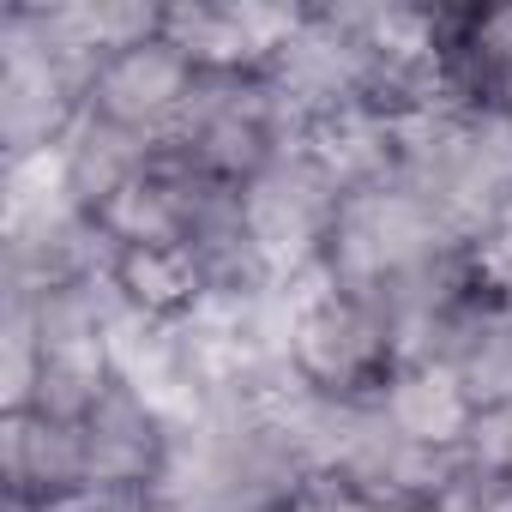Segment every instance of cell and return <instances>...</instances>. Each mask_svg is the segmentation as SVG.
I'll return each instance as SVG.
<instances>
[{"instance_id": "obj_1", "label": "cell", "mask_w": 512, "mask_h": 512, "mask_svg": "<svg viewBox=\"0 0 512 512\" xmlns=\"http://www.w3.org/2000/svg\"><path fill=\"white\" fill-rule=\"evenodd\" d=\"M458 247H464V235L434 211V199L422 187H410L404 175H386V181L344 193L320 272L338 290L386 308L398 290H410L440 260H452Z\"/></svg>"}, {"instance_id": "obj_2", "label": "cell", "mask_w": 512, "mask_h": 512, "mask_svg": "<svg viewBox=\"0 0 512 512\" xmlns=\"http://www.w3.org/2000/svg\"><path fill=\"white\" fill-rule=\"evenodd\" d=\"M284 362L314 398L374 404L392 386V374L404 368V350L374 302L338 290L326 272H308V278H290Z\"/></svg>"}, {"instance_id": "obj_3", "label": "cell", "mask_w": 512, "mask_h": 512, "mask_svg": "<svg viewBox=\"0 0 512 512\" xmlns=\"http://www.w3.org/2000/svg\"><path fill=\"white\" fill-rule=\"evenodd\" d=\"M296 139H302V127L266 73H199V91H193L169 151L223 187H247Z\"/></svg>"}, {"instance_id": "obj_4", "label": "cell", "mask_w": 512, "mask_h": 512, "mask_svg": "<svg viewBox=\"0 0 512 512\" xmlns=\"http://www.w3.org/2000/svg\"><path fill=\"white\" fill-rule=\"evenodd\" d=\"M344 187L332 181V169L296 139L272 169H260L241 187V211H247V235L260 247L266 272L284 278H308L326 260V241L338 223Z\"/></svg>"}, {"instance_id": "obj_5", "label": "cell", "mask_w": 512, "mask_h": 512, "mask_svg": "<svg viewBox=\"0 0 512 512\" xmlns=\"http://www.w3.org/2000/svg\"><path fill=\"white\" fill-rule=\"evenodd\" d=\"M85 115V73H73L13 0L0 13V139L7 163L55 151Z\"/></svg>"}, {"instance_id": "obj_6", "label": "cell", "mask_w": 512, "mask_h": 512, "mask_svg": "<svg viewBox=\"0 0 512 512\" xmlns=\"http://www.w3.org/2000/svg\"><path fill=\"white\" fill-rule=\"evenodd\" d=\"M193 91H199V67L157 31V37L109 55L85 79V115L139 139V145H151V151H169Z\"/></svg>"}, {"instance_id": "obj_7", "label": "cell", "mask_w": 512, "mask_h": 512, "mask_svg": "<svg viewBox=\"0 0 512 512\" xmlns=\"http://www.w3.org/2000/svg\"><path fill=\"white\" fill-rule=\"evenodd\" d=\"M296 25H302V7H235V0L163 7V37L199 73H266L278 43Z\"/></svg>"}, {"instance_id": "obj_8", "label": "cell", "mask_w": 512, "mask_h": 512, "mask_svg": "<svg viewBox=\"0 0 512 512\" xmlns=\"http://www.w3.org/2000/svg\"><path fill=\"white\" fill-rule=\"evenodd\" d=\"M0 482H7V500H25V506L85 494L79 428L43 410H7L0 416Z\"/></svg>"}, {"instance_id": "obj_9", "label": "cell", "mask_w": 512, "mask_h": 512, "mask_svg": "<svg viewBox=\"0 0 512 512\" xmlns=\"http://www.w3.org/2000/svg\"><path fill=\"white\" fill-rule=\"evenodd\" d=\"M440 61L464 115H494L512 91V7H440Z\"/></svg>"}, {"instance_id": "obj_10", "label": "cell", "mask_w": 512, "mask_h": 512, "mask_svg": "<svg viewBox=\"0 0 512 512\" xmlns=\"http://www.w3.org/2000/svg\"><path fill=\"white\" fill-rule=\"evenodd\" d=\"M374 404L392 416V428H404L410 440L440 446V452H464V434H470V422H476L464 386H458L452 368H440V362H404V368L392 374V386H386Z\"/></svg>"}, {"instance_id": "obj_11", "label": "cell", "mask_w": 512, "mask_h": 512, "mask_svg": "<svg viewBox=\"0 0 512 512\" xmlns=\"http://www.w3.org/2000/svg\"><path fill=\"white\" fill-rule=\"evenodd\" d=\"M109 284L121 290V302L157 326L187 320L199 302H211V284L199 272L193 253L181 247H115L109 260Z\"/></svg>"}, {"instance_id": "obj_12", "label": "cell", "mask_w": 512, "mask_h": 512, "mask_svg": "<svg viewBox=\"0 0 512 512\" xmlns=\"http://www.w3.org/2000/svg\"><path fill=\"white\" fill-rule=\"evenodd\" d=\"M440 368H452V380L464 386L470 410H500L512 404V290L488 296L446 344Z\"/></svg>"}, {"instance_id": "obj_13", "label": "cell", "mask_w": 512, "mask_h": 512, "mask_svg": "<svg viewBox=\"0 0 512 512\" xmlns=\"http://www.w3.org/2000/svg\"><path fill=\"white\" fill-rule=\"evenodd\" d=\"M428 512H512V476H494L464 458V470L434 494Z\"/></svg>"}, {"instance_id": "obj_14", "label": "cell", "mask_w": 512, "mask_h": 512, "mask_svg": "<svg viewBox=\"0 0 512 512\" xmlns=\"http://www.w3.org/2000/svg\"><path fill=\"white\" fill-rule=\"evenodd\" d=\"M464 458L494 470V476H512V404L500 410H476L470 434H464Z\"/></svg>"}, {"instance_id": "obj_15", "label": "cell", "mask_w": 512, "mask_h": 512, "mask_svg": "<svg viewBox=\"0 0 512 512\" xmlns=\"http://www.w3.org/2000/svg\"><path fill=\"white\" fill-rule=\"evenodd\" d=\"M290 512H404V506H386V500H368V494H356L350 482H338V476H314L302 494H296V506Z\"/></svg>"}, {"instance_id": "obj_16", "label": "cell", "mask_w": 512, "mask_h": 512, "mask_svg": "<svg viewBox=\"0 0 512 512\" xmlns=\"http://www.w3.org/2000/svg\"><path fill=\"white\" fill-rule=\"evenodd\" d=\"M506 290H512V284H506Z\"/></svg>"}]
</instances>
